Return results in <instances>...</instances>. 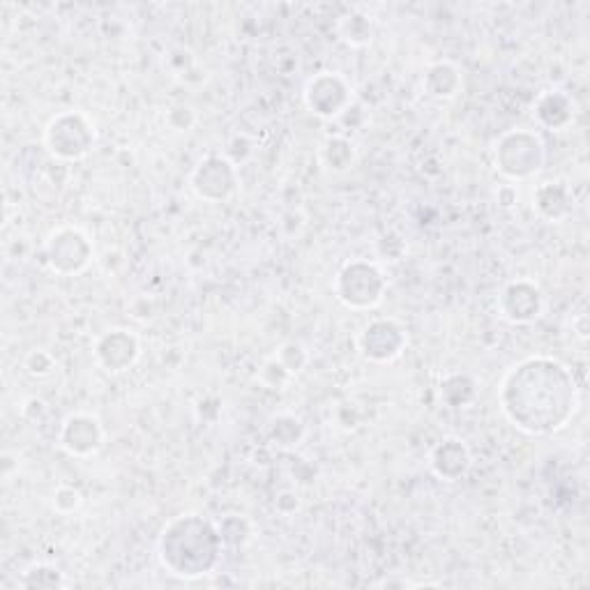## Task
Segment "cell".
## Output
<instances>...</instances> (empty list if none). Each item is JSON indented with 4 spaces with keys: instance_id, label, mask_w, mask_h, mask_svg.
I'll return each instance as SVG.
<instances>
[{
    "instance_id": "cell-7",
    "label": "cell",
    "mask_w": 590,
    "mask_h": 590,
    "mask_svg": "<svg viewBox=\"0 0 590 590\" xmlns=\"http://www.w3.org/2000/svg\"><path fill=\"white\" fill-rule=\"evenodd\" d=\"M408 333L395 318H374L358 335V353L374 365H388L404 356Z\"/></svg>"
},
{
    "instance_id": "cell-16",
    "label": "cell",
    "mask_w": 590,
    "mask_h": 590,
    "mask_svg": "<svg viewBox=\"0 0 590 590\" xmlns=\"http://www.w3.org/2000/svg\"><path fill=\"white\" fill-rule=\"evenodd\" d=\"M423 88H425V95L431 100H440V102L455 100L461 91V72L450 61H438L427 68L423 77Z\"/></svg>"
},
{
    "instance_id": "cell-24",
    "label": "cell",
    "mask_w": 590,
    "mask_h": 590,
    "mask_svg": "<svg viewBox=\"0 0 590 590\" xmlns=\"http://www.w3.org/2000/svg\"><path fill=\"white\" fill-rule=\"evenodd\" d=\"M55 369V360L49 350L44 348H35L26 356V372L31 376H38V378H44L49 376L51 372Z\"/></svg>"
},
{
    "instance_id": "cell-20",
    "label": "cell",
    "mask_w": 590,
    "mask_h": 590,
    "mask_svg": "<svg viewBox=\"0 0 590 590\" xmlns=\"http://www.w3.org/2000/svg\"><path fill=\"white\" fill-rule=\"evenodd\" d=\"M353 160H356V151H353V143L344 136H330L323 143V162H326L333 171H346Z\"/></svg>"
},
{
    "instance_id": "cell-19",
    "label": "cell",
    "mask_w": 590,
    "mask_h": 590,
    "mask_svg": "<svg viewBox=\"0 0 590 590\" xmlns=\"http://www.w3.org/2000/svg\"><path fill=\"white\" fill-rule=\"evenodd\" d=\"M440 397L452 408H464L476 399V383L466 374H452L440 383Z\"/></svg>"
},
{
    "instance_id": "cell-2",
    "label": "cell",
    "mask_w": 590,
    "mask_h": 590,
    "mask_svg": "<svg viewBox=\"0 0 590 590\" xmlns=\"http://www.w3.org/2000/svg\"><path fill=\"white\" fill-rule=\"evenodd\" d=\"M222 551L224 540L217 523L194 512L169 519L157 538L160 566L185 581L213 574L222 560Z\"/></svg>"
},
{
    "instance_id": "cell-18",
    "label": "cell",
    "mask_w": 590,
    "mask_h": 590,
    "mask_svg": "<svg viewBox=\"0 0 590 590\" xmlns=\"http://www.w3.org/2000/svg\"><path fill=\"white\" fill-rule=\"evenodd\" d=\"M19 586L26 588V590H35V588H47V590H58V588H65L68 581H65V574L58 570L55 566H49V563H35L28 568L21 579H19Z\"/></svg>"
},
{
    "instance_id": "cell-21",
    "label": "cell",
    "mask_w": 590,
    "mask_h": 590,
    "mask_svg": "<svg viewBox=\"0 0 590 590\" xmlns=\"http://www.w3.org/2000/svg\"><path fill=\"white\" fill-rule=\"evenodd\" d=\"M220 536L224 540V547H243L247 545L252 536V523L245 517L238 515H228L217 523Z\"/></svg>"
},
{
    "instance_id": "cell-12",
    "label": "cell",
    "mask_w": 590,
    "mask_h": 590,
    "mask_svg": "<svg viewBox=\"0 0 590 590\" xmlns=\"http://www.w3.org/2000/svg\"><path fill=\"white\" fill-rule=\"evenodd\" d=\"M95 363L106 374H123L132 369L141 356V342L128 328H111L95 342Z\"/></svg>"
},
{
    "instance_id": "cell-9",
    "label": "cell",
    "mask_w": 590,
    "mask_h": 590,
    "mask_svg": "<svg viewBox=\"0 0 590 590\" xmlns=\"http://www.w3.org/2000/svg\"><path fill=\"white\" fill-rule=\"evenodd\" d=\"M303 100L314 115L330 121V118L348 111L353 102V85L339 72H318L305 83Z\"/></svg>"
},
{
    "instance_id": "cell-13",
    "label": "cell",
    "mask_w": 590,
    "mask_h": 590,
    "mask_svg": "<svg viewBox=\"0 0 590 590\" xmlns=\"http://www.w3.org/2000/svg\"><path fill=\"white\" fill-rule=\"evenodd\" d=\"M470 466H474V455H470L466 440L457 436L438 440L429 455L431 474L442 482H459L466 478Z\"/></svg>"
},
{
    "instance_id": "cell-6",
    "label": "cell",
    "mask_w": 590,
    "mask_h": 590,
    "mask_svg": "<svg viewBox=\"0 0 590 590\" xmlns=\"http://www.w3.org/2000/svg\"><path fill=\"white\" fill-rule=\"evenodd\" d=\"M44 254L53 273L63 275V277H72V275H81L88 265H91L95 256V247H93V241L88 238L81 228L58 226L47 235Z\"/></svg>"
},
{
    "instance_id": "cell-5",
    "label": "cell",
    "mask_w": 590,
    "mask_h": 590,
    "mask_svg": "<svg viewBox=\"0 0 590 590\" xmlns=\"http://www.w3.org/2000/svg\"><path fill=\"white\" fill-rule=\"evenodd\" d=\"M335 298L356 312L374 309L386 298L388 291V277L383 275L376 263L365 258H353L342 265L333 282Z\"/></svg>"
},
{
    "instance_id": "cell-23",
    "label": "cell",
    "mask_w": 590,
    "mask_h": 590,
    "mask_svg": "<svg viewBox=\"0 0 590 590\" xmlns=\"http://www.w3.org/2000/svg\"><path fill=\"white\" fill-rule=\"evenodd\" d=\"M83 506V494L74 487H58L53 494V510L61 515H72Z\"/></svg>"
},
{
    "instance_id": "cell-14",
    "label": "cell",
    "mask_w": 590,
    "mask_h": 590,
    "mask_svg": "<svg viewBox=\"0 0 590 590\" xmlns=\"http://www.w3.org/2000/svg\"><path fill=\"white\" fill-rule=\"evenodd\" d=\"M572 208H574V196L566 183L547 181L538 185L533 194V211L545 222H563L572 215Z\"/></svg>"
},
{
    "instance_id": "cell-17",
    "label": "cell",
    "mask_w": 590,
    "mask_h": 590,
    "mask_svg": "<svg viewBox=\"0 0 590 590\" xmlns=\"http://www.w3.org/2000/svg\"><path fill=\"white\" fill-rule=\"evenodd\" d=\"M337 35L342 42H346L348 47H369L376 38V23L369 14L360 12V10H350L348 14H344L337 21Z\"/></svg>"
},
{
    "instance_id": "cell-8",
    "label": "cell",
    "mask_w": 590,
    "mask_h": 590,
    "mask_svg": "<svg viewBox=\"0 0 590 590\" xmlns=\"http://www.w3.org/2000/svg\"><path fill=\"white\" fill-rule=\"evenodd\" d=\"M498 316L512 323V326H530L536 323L547 307L545 291L533 279H512L498 293Z\"/></svg>"
},
{
    "instance_id": "cell-1",
    "label": "cell",
    "mask_w": 590,
    "mask_h": 590,
    "mask_svg": "<svg viewBox=\"0 0 590 590\" xmlns=\"http://www.w3.org/2000/svg\"><path fill=\"white\" fill-rule=\"evenodd\" d=\"M498 406L521 434L553 436L577 416V378L568 365L556 358L528 356L500 378Z\"/></svg>"
},
{
    "instance_id": "cell-15",
    "label": "cell",
    "mask_w": 590,
    "mask_h": 590,
    "mask_svg": "<svg viewBox=\"0 0 590 590\" xmlns=\"http://www.w3.org/2000/svg\"><path fill=\"white\" fill-rule=\"evenodd\" d=\"M536 121L547 130H566L574 118L572 98L563 91H545L533 104Z\"/></svg>"
},
{
    "instance_id": "cell-11",
    "label": "cell",
    "mask_w": 590,
    "mask_h": 590,
    "mask_svg": "<svg viewBox=\"0 0 590 590\" xmlns=\"http://www.w3.org/2000/svg\"><path fill=\"white\" fill-rule=\"evenodd\" d=\"M106 440L104 427L98 416L91 413H70L63 420L61 431H58V446H61L70 457H93L102 450Z\"/></svg>"
},
{
    "instance_id": "cell-4",
    "label": "cell",
    "mask_w": 590,
    "mask_h": 590,
    "mask_svg": "<svg viewBox=\"0 0 590 590\" xmlns=\"http://www.w3.org/2000/svg\"><path fill=\"white\" fill-rule=\"evenodd\" d=\"M47 153L58 162H79L93 153L98 130L81 111L55 113L42 134Z\"/></svg>"
},
{
    "instance_id": "cell-22",
    "label": "cell",
    "mask_w": 590,
    "mask_h": 590,
    "mask_svg": "<svg viewBox=\"0 0 590 590\" xmlns=\"http://www.w3.org/2000/svg\"><path fill=\"white\" fill-rule=\"evenodd\" d=\"M275 360L284 367V372H286L288 376H295V374H301V372L305 369V365L309 363V356H307V350H305L301 344L288 342V344H284V346L277 350Z\"/></svg>"
},
{
    "instance_id": "cell-10",
    "label": "cell",
    "mask_w": 590,
    "mask_h": 590,
    "mask_svg": "<svg viewBox=\"0 0 590 590\" xmlns=\"http://www.w3.org/2000/svg\"><path fill=\"white\" fill-rule=\"evenodd\" d=\"M238 185H241L238 169L222 155L203 157L190 175L192 192L208 203H222L231 199L235 190H238Z\"/></svg>"
},
{
    "instance_id": "cell-3",
    "label": "cell",
    "mask_w": 590,
    "mask_h": 590,
    "mask_svg": "<svg viewBox=\"0 0 590 590\" xmlns=\"http://www.w3.org/2000/svg\"><path fill=\"white\" fill-rule=\"evenodd\" d=\"M494 169L508 181H530L545 169L547 145L533 130H510L500 134L491 148Z\"/></svg>"
},
{
    "instance_id": "cell-25",
    "label": "cell",
    "mask_w": 590,
    "mask_h": 590,
    "mask_svg": "<svg viewBox=\"0 0 590 590\" xmlns=\"http://www.w3.org/2000/svg\"><path fill=\"white\" fill-rule=\"evenodd\" d=\"M519 201V194L512 185H500L496 192V203L500 208H512V205Z\"/></svg>"
}]
</instances>
